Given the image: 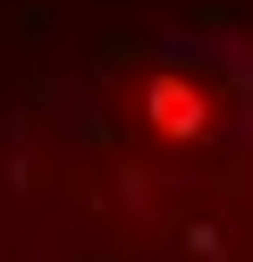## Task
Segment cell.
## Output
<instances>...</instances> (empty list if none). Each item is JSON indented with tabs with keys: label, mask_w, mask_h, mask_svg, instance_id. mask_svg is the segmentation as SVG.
Masks as SVG:
<instances>
[{
	"label": "cell",
	"mask_w": 253,
	"mask_h": 262,
	"mask_svg": "<svg viewBox=\"0 0 253 262\" xmlns=\"http://www.w3.org/2000/svg\"><path fill=\"white\" fill-rule=\"evenodd\" d=\"M0 262H253V51H135L0 127Z\"/></svg>",
	"instance_id": "1"
}]
</instances>
